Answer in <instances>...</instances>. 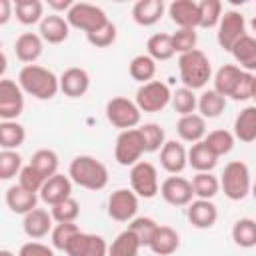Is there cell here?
I'll return each mask as SVG.
<instances>
[{
    "label": "cell",
    "mask_w": 256,
    "mask_h": 256,
    "mask_svg": "<svg viewBox=\"0 0 256 256\" xmlns=\"http://www.w3.org/2000/svg\"><path fill=\"white\" fill-rule=\"evenodd\" d=\"M130 76L140 82V84H146V82H152V78L156 76V60L150 58L148 54H138L130 60Z\"/></svg>",
    "instance_id": "38"
},
{
    "label": "cell",
    "mask_w": 256,
    "mask_h": 256,
    "mask_svg": "<svg viewBox=\"0 0 256 256\" xmlns=\"http://www.w3.org/2000/svg\"><path fill=\"white\" fill-rule=\"evenodd\" d=\"M176 132L184 142H190V144L202 142L206 138V118L196 112L180 116L176 122Z\"/></svg>",
    "instance_id": "22"
},
{
    "label": "cell",
    "mask_w": 256,
    "mask_h": 256,
    "mask_svg": "<svg viewBox=\"0 0 256 256\" xmlns=\"http://www.w3.org/2000/svg\"><path fill=\"white\" fill-rule=\"evenodd\" d=\"M158 226L160 224H156V220H152L148 216H136L128 224V228L136 234V238L140 240L142 246H150V240H152V236H154V232H156Z\"/></svg>",
    "instance_id": "46"
},
{
    "label": "cell",
    "mask_w": 256,
    "mask_h": 256,
    "mask_svg": "<svg viewBox=\"0 0 256 256\" xmlns=\"http://www.w3.org/2000/svg\"><path fill=\"white\" fill-rule=\"evenodd\" d=\"M90 88V76L84 68L72 66L60 74V92L68 98H80Z\"/></svg>",
    "instance_id": "16"
},
{
    "label": "cell",
    "mask_w": 256,
    "mask_h": 256,
    "mask_svg": "<svg viewBox=\"0 0 256 256\" xmlns=\"http://www.w3.org/2000/svg\"><path fill=\"white\" fill-rule=\"evenodd\" d=\"M42 50H44V40L36 32H24L16 38L14 52H16V58L24 64H34L42 56Z\"/></svg>",
    "instance_id": "20"
},
{
    "label": "cell",
    "mask_w": 256,
    "mask_h": 256,
    "mask_svg": "<svg viewBox=\"0 0 256 256\" xmlns=\"http://www.w3.org/2000/svg\"><path fill=\"white\" fill-rule=\"evenodd\" d=\"M232 240L240 248H254L256 246V220L238 218L232 226Z\"/></svg>",
    "instance_id": "36"
},
{
    "label": "cell",
    "mask_w": 256,
    "mask_h": 256,
    "mask_svg": "<svg viewBox=\"0 0 256 256\" xmlns=\"http://www.w3.org/2000/svg\"><path fill=\"white\" fill-rule=\"evenodd\" d=\"M236 64L246 72H256V36H242L230 50Z\"/></svg>",
    "instance_id": "28"
},
{
    "label": "cell",
    "mask_w": 256,
    "mask_h": 256,
    "mask_svg": "<svg viewBox=\"0 0 256 256\" xmlns=\"http://www.w3.org/2000/svg\"><path fill=\"white\" fill-rule=\"evenodd\" d=\"M134 102L138 104V108L142 112H160L172 102V92H170L168 84H164L160 80H152V82L140 84V88L136 90Z\"/></svg>",
    "instance_id": "8"
},
{
    "label": "cell",
    "mask_w": 256,
    "mask_h": 256,
    "mask_svg": "<svg viewBox=\"0 0 256 256\" xmlns=\"http://www.w3.org/2000/svg\"><path fill=\"white\" fill-rule=\"evenodd\" d=\"M80 232V228H78V224L76 222H60V224H56L54 228H52V232H50V238H52V246L56 248V250H66V246H68V242L76 236Z\"/></svg>",
    "instance_id": "44"
},
{
    "label": "cell",
    "mask_w": 256,
    "mask_h": 256,
    "mask_svg": "<svg viewBox=\"0 0 256 256\" xmlns=\"http://www.w3.org/2000/svg\"><path fill=\"white\" fill-rule=\"evenodd\" d=\"M234 138L240 142H254L256 140V104L246 106L234 120Z\"/></svg>",
    "instance_id": "29"
},
{
    "label": "cell",
    "mask_w": 256,
    "mask_h": 256,
    "mask_svg": "<svg viewBox=\"0 0 256 256\" xmlns=\"http://www.w3.org/2000/svg\"><path fill=\"white\" fill-rule=\"evenodd\" d=\"M190 182H192L194 196L202 200H212L220 192V180L212 172H196Z\"/></svg>",
    "instance_id": "35"
},
{
    "label": "cell",
    "mask_w": 256,
    "mask_h": 256,
    "mask_svg": "<svg viewBox=\"0 0 256 256\" xmlns=\"http://www.w3.org/2000/svg\"><path fill=\"white\" fill-rule=\"evenodd\" d=\"M250 30H252V32L256 34V16H254V18L250 20Z\"/></svg>",
    "instance_id": "54"
},
{
    "label": "cell",
    "mask_w": 256,
    "mask_h": 256,
    "mask_svg": "<svg viewBox=\"0 0 256 256\" xmlns=\"http://www.w3.org/2000/svg\"><path fill=\"white\" fill-rule=\"evenodd\" d=\"M144 152H146V144H144V136H142L140 128L122 130L118 134L116 144H114V158L120 166L132 168L136 162H140Z\"/></svg>",
    "instance_id": "6"
},
{
    "label": "cell",
    "mask_w": 256,
    "mask_h": 256,
    "mask_svg": "<svg viewBox=\"0 0 256 256\" xmlns=\"http://www.w3.org/2000/svg\"><path fill=\"white\" fill-rule=\"evenodd\" d=\"M198 8H200V28H214L220 24L222 18L220 0H202L198 2Z\"/></svg>",
    "instance_id": "43"
},
{
    "label": "cell",
    "mask_w": 256,
    "mask_h": 256,
    "mask_svg": "<svg viewBox=\"0 0 256 256\" xmlns=\"http://www.w3.org/2000/svg\"><path fill=\"white\" fill-rule=\"evenodd\" d=\"M72 196V180L70 176H64V174H54L52 178H48L40 190V200L46 202L48 206H54L66 198Z\"/></svg>",
    "instance_id": "18"
},
{
    "label": "cell",
    "mask_w": 256,
    "mask_h": 256,
    "mask_svg": "<svg viewBox=\"0 0 256 256\" xmlns=\"http://www.w3.org/2000/svg\"><path fill=\"white\" fill-rule=\"evenodd\" d=\"M166 6L162 0H138L132 6V18L138 26H154L162 14H164Z\"/></svg>",
    "instance_id": "27"
},
{
    "label": "cell",
    "mask_w": 256,
    "mask_h": 256,
    "mask_svg": "<svg viewBox=\"0 0 256 256\" xmlns=\"http://www.w3.org/2000/svg\"><path fill=\"white\" fill-rule=\"evenodd\" d=\"M22 156L16 150H2L0 152V178L10 180L22 170Z\"/></svg>",
    "instance_id": "47"
},
{
    "label": "cell",
    "mask_w": 256,
    "mask_h": 256,
    "mask_svg": "<svg viewBox=\"0 0 256 256\" xmlns=\"http://www.w3.org/2000/svg\"><path fill=\"white\" fill-rule=\"evenodd\" d=\"M196 42H198V36H196V30L192 28H178L172 34V46H174V52L178 54L196 50Z\"/></svg>",
    "instance_id": "48"
},
{
    "label": "cell",
    "mask_w": 256,
    "mask_h": 256,
    "mask_svg": "<svg viewBox=\"0 0 256 256\" xmlns=\"http://www.w3.org/2000/svg\"><path fill=\"white\" fill-rule=\"evenodd\" d=\"M68 32H70V24L60 14L44 16V20L40 22V30H38L42 40L48 44H62L68 38Z\"/></svg>",
    "instance_id": "23"
},
{
    "label": "cell",
    "mask_w": 256,
    "mask_h": 256,
    "mask_svg": "<svg viewBox=\"0 0 256 256\" xmlns=\"http://www.w3.org/2000/svg\"><path fill=\"white\" fill-rule=\"evenodd\" d=\"M24 110V90L10 78L0 80V118L16 120Z\"/></svg>",
    "instance_id": "12"
},
{
    "label": "cell",
    "mask_w": 256,
    "mask_h": 256,
    "mask_svg": "<svg viewBox=\"0 0 256 256\" xmlns=\"http://www.w3.org/2000/svg\"><path fill=\"white\" fill-rule=\"evenodd\" d=\"M0 256H16V254L10 252V250H0Z\"/></svg>",
    "instance_id": "55"
},
{
    "label": "cell",
    "mask_w": 256,
    "mask_h": 256,
    "mask_svg": "<svg viewBox=\"0 0 256 256\" xmlns=\"http://www.w3.org/2000/svg\"><path fill=\"white\" fill-rule=\"evenodd\" d=\"M26 130L16 120H2L0 122V146L2 150H16L24 144Z\"/></svg>",
    "instance_id": "32"
},
{
    "label": "cell",
    "mask_w": 256,
    "mask_h": 256,
    "mask_svg": "<svg viewBox=\"0 0 256 256\" xmlns=\"http://www.w3.org/2000/svg\"><path fill=\"white\" fill-rule=\"evenodd\" d=\"M44 182H46V178H44L32 164L24 166V168L20 170V174H18V184H20L22 188H26L28 192H36V194H40Z\"/></svg>",
    "instance_id": "49"
},
{
    "label": "cell",
    "mask_w": 256,
    "mask_h": 256,
    "mask_svg": "<svg viewBox=\"0 0 256 256\" xmlns=\"http://www.w3.org/2000/svg\"><path fill=\"white\" fill-rule=\"evenodd\" d=\"M168 16L178 28H200V8L194 0H174L168 6Z\"/></svg>",
    "instance_id": "15"
},
{
    "label": "cell",
    "mask_w": 256,
    "mask_h": 256,
    "mask_svg": "<svg viewBox=\"0 0 256 256\" xmlns=\"http://www.w3.org/2000/svg\"><path fill=\"white\" fill-rule=\"evenodd\" d=\"M36 204H38V194L36 192H28L20 184H14V186H10L6 190V206L14 214H28L34 208H38Z\"/></svg>",
    "instance_id": "24"
},
{
    "label": "cell",
    "mask_w": 256,
    "mask_h": 256,
    "mask_svg": "<svg viewBox=\"0 0 256 256\" xmlns=\"http://www.w3.org/2000/svg\"><path fill=\"white\" fill-rule=\"evenodd\" d=\"M66 20L72 28L82 30L86 34H90L110 22L106 12L100 6H94L88 2H74V6L66 12Z\"/></svg>",
    "instance_id": "5"
},
{
    "label": "cell",
    "mask_w": 256,
    "mask_h": 256,
    "mask_svg": "<svg viewBox=\"0 0 256 256\" xmlns=\"http://www.w3.org/2000/svg\"><path fill=\"white\" fill-rule=\"evenodd\" d=\"M140 248H142V244L136 238V234L130 228H126L108 246V256H138Z\"/></svg>",
    "instance_id": "31"
},
{
    "label": "cell",
    "mask_w": 256,
    "mask_h": 256,
    "mask_svg": "<svg viewBox=\"0 0 256 256\" xmlns=\"http://www.w3.org/2000/svg\"><path fill=\"white\" fill-rule=\"evenodd\" d=\"M226 108V98L222 94H218L214 88L212 90H204L198 98V110L200 116L204 118H218Z\"/></svg>",
    "instance_id": "39"
},
{
    "label": "cell",
    "mask_w": 256,
    "mask_h": 256,
    "mask_svg": "<svg viewBox=\"0 0 256 256\" xmlns=\"http://www.w3.org/2000/svg\"><path fill=\"white\" fill-rule=\"evenodd\" d=\"M178 246H180V234L172 226H158L148 248L156 256H170L178 250Z\"/></svg>",
    "instance_id": "26"
},
{
    "label": "cell",
    "mask_w": 256,
    "mask_h": 256,
    "mask_svg": "<svg viewBox=\"0 0 256 256\" xmlns=\"http://www.w3.org/2000/svg\"><path fill=\"white\" fill-rule=\"evenodd\" d=\"M50 214L58 224L60 222H76V218L80 216V204L70 196V198L50 206Z\"/></svg>",
    "instance_id": "45"
},
{
    "label": "cell",
    "mask_w": 256,
    "mask_h": 256,
    "mask_svg": "<svg viewBox=\"0 0 256 256\" xmlns=\"http://www.w3.org/2000/svg\"><path fill=\"white\" fill-rule=\"evenodd\" d=\"M140 132L144 136V144H146V152H158L162 150V146L166 144V134L164 128L156 122H146L140 126Z\"/></svg>",
    "instance_id": "42"
},
{
    "label": "cell",
    "mask_w": 256,
    "mask_h": 256,
    "mask_svg": "<svg viewBox=\"0 0 256 256\" xmlns=\"http://www.w3.org/2000/svg\"><path fill=\"white\" fill-rule=\"evenodd\" d=\"M252 98L256 100V76H254V90H252Z\"/></svg>",
    "instance_id": "57"
},
{
    "label": "cell",
    "mask_w": 256,
    "mask_h": 256,
    "mask_svg": "<svg viewBox=\"0 0 256 256\" xmlns=\"http://www.w3.org/2000/svg\"><path fill=\"white\" fill-rule=\"evenodd\" d=\"M30 164L48 180V178H52L54 174H58L60 158H58V154H56L54 150H50V148H40V150H36V152L32 154Z\"/></svg>",
    "instance_id": "37"
},
{
    "label": "cell",
    "mask_w": 256,
    "mask_h": 256,
    "mask_svg": "<svg viewBox=\"0 0 256 256\" xmlns=\"http://www.w3.org/2000/svg\"><path fill=\"white\" fill-rule=\"evenodd\" d=\"M218 164V156L206 146V142H196L188 150V166H192L196 172H212Z\"/></svg>",
    "instance_id": "30"
},
{
    "label": "cell",
    "mask_w": 256,
    "mask_h": 256,
    "mask_svg": "<svg viewBox=\"0 0 256 256\" xmlns=\"http://www.w3.org/2000/svg\"><path fill=\"white\" fill-rule=\"evenodd\" d=\"M160 166L170 174H180L188 166V150L176 140H166L160 150Z\"/></svg>",
    "instance_id": "19"
},
{
    "label": "cell",
    "mask_w": 256,
    "mask_h": 256,
    "mask_svg": "<svg viewBox=\"0 0 256 256\" xmlns=\"http://www.w3.org/2000/svg\"><path fill=\"white\" fill-rule=\"evenodd\" d=\"M68 256H108V244L98 234L78 232L64 250Z\"/></svg>",
    "instance_id": "14"
},
{
    "label": "cell",
    "mask_w": 256,
    "mask_h": 256,
    "mask_svg": "<svg viewBox=\"0 0 256 256\" xmlns=\"http://www.w3.org/2000/svg\"><path fill=\"white\" fill-rule=\"evenodd\" d=\"M68 176L74 184L86 190H102L108 184V168L94 156L80 154L72 158L68 166Z\"/></svg>",
    "instance_id": "2"
},
{
    "label": "cell",
    "mask_w": 256,
    "mask_h": 256,
    "mask_svg": "<svg viewBox=\"0 0 256 256\" xmlns=\"http://www.w3.org/2000/svg\"><path fill=\"white\" fill-rule=\"evenodd\" d=\"M178 72H180V80L186 88L190 90H200L208 84L210 76H212V66L208 56L202 50H192L186 54H180L178 58Z\"/></svg>",
    "instance_id": "3"
},
{
    "label": "cell",
    "mask_w": 256,
    "mask_h": 256,
    "mask_svg": "<svg viewBox=\"0 0 256 256\" xmlns=\"http://www.w3.org/2000/svg\"><path fill=\"white\" fill-rule=\"evenodd\" d=\"M242 74H244V70L240 66H236V64L220 66L216 70V74H214V90L218 94H222L224 98H228V96L232 98L234 90H236V86H238V82L242 78Z\"/></svg>",
    "instance_id": "25"
},
{
    "label": "cell",
    "mask_w": 256,
    "mask_h": 256,
    "mask_svg": "<svg viewBox=\"0 0 256 256\" xmlns=\"http://www.w3.org/2000/svg\"><path fill=\"white\" fill-rule=\"evenodd\" d=\"M86 40H88L94 48H106V46L114 44V40H116V26H114V22H108V24H104L102 28H98V30L86 34Z\"/></svg>",
    "instance_id": "50"
},
{
    "label": "cell",
    "mask_w": 256,
    "mask_h": 256,
    "mask_svg": "<svg viewBox=\"0 0 256 256\" xmlns=\"http://www.w3.org/2000/svg\"><path fill=\"white\" fill-rule=\"evenodd\" d=\"M14 14L20 24H40L44 20V4L40 0H16L14 2Z\"/></svg>",
    "instance_id": "33"
},
{
    "label": "cell",
    "mask_w": 256,
    "mask_h": 256,
    "mask_svg": "<svg viewBox=\"0 0 256 256\" xmlns=\"http://www.w3.org/2000/svg\"><path fill=\"white\" fill-rule=\"evenodd\" d=\"M186 216L190 220V224L194 228H200V230H206V228H212L218 220V208L212 200H192L188 204V210H186Z\"/></svg>",
    "instance_id": "17"
},
{
    "label": "cell",
    "mask_w": 256,
    "mask_h": 256,
    "mask_svg": "<svg viewBox=\"0 0 256 256\" xmlns=\"http://www.w3.org/2000/svg\"><path fill=\"white\" fill-rule=\"evenodd\" d=\"M246 36V20L240 12L236 10H226L220 18V24H218V32H216V40H218V46L226 52H230L234 48V44Z\"/></svg>",
    "instance_id": "10"
},
{
    "label": "cell",
    "mask_w": 256,
    "mask_h": 256,
    "mask_svg": "<svg viewBox=\"0 0 256 256\" xmlns=\"http://www.w3.org/2000/svg\"><path fill=\"white\" fill-rule=\"evenodd\" d=\"M160 196L170 204V206H188L194 198L192 182L186 180L184 176H168L160 184Z\"/></svg>",
    "instance_id": "13"
},
{
    "label": "cell",
    "mask_w": 256,
    "mask_h": 256,
    "mask_svg": "<svg viewBox=\"0 0 256 256\" xmlns=\"http://www.w3.org/2000/svg\"><path fill=\"white\" fill-rule=\"evenodd\" d=\"M138 212V196L130 188H118L108 196V216L116 222H132Z\"/></svg>",
    "instance_id": "11"
},
{
    "label": "cell",
    "mask_w": 256,
    "mask_h": 256,
    "mask_svg": "<svg viewBox=\"0 0 256 256\" xmlns=\"http://www.w3.org/2000/svg\"><path fill=\"white\" fill-rule=\"evenodd\" d=\"M250 194H252V196H254V200H256V182L252 184V192H250Z\"/></svg>",
    "instance_id": "56"
},
{
    "label": "cell",
    "mask_w": 256,
    "mask_h": 256,
    "mask_svg": "<svg viewBox=\"0 0 256 256\" xmlns=\"http://www.w3.org/2000/svg\"><path fill=\"white\" fill-rule=\"evenodd\" d=\"M234 132H228V130H212V132H208L206 134V138H204V142H206V146L220 158V156H224V154H228L232 148H234Z\"/></svg>",
    "instance_id": "40"
},
{
    "label": "cell",
    "mask_w": 256,
    "mask_h": 256,
    "mask_svg": "<svg viewBox=\"0 0 256 256\" xmlns=\"http://www.w3.org/2000/svg\"><path fill=\"white\" fill-rule=\"evenodd\" d=\"M48 6L54 10V14H58V12H68L74 6V2L72 0H48Z\"/></svg>",
    "instance_id": "53"
},
{
    "label": "cell",
    "mask_w": 256,
    "mask_h": 256,
    "mask_svg": "<svg viewBox=\"0 0 256 256\" xmlns=\"http://www.w3.org/2000/svg\"><path fill=\"white\" fill-rule=\"evenodd\" d=\"M18 84L24 94H30L38 100H50L60 90V76L40 64H26L18 72Z\"/></svg>",
    "instance_id": "1"
},
{
    "label": "cell",
    "mask_w": 256,
    "mask_h": 256,
    "mask_svg": "<svg viewBox=\"0 0 256 256\" xmlns=\"http://www.w3.org/2000/svg\"><path fill=\"white\" fill-rule=\"evenodd\" d=\"M220 188L226 198L230 200H244L252 192V180L250 170L244 162L232 160L224 166V172L220 176Z\"/></svg>",
    "instance_id": "4"
},
{
    "label": "cell",
    "mask_w": 256,
    "mask_h": 256,
    "mask_svg": "<svg viewBox=\"0 0 256 256\" xmlns=\"http://www.w3.org/2000/svg\"><path fill=\"white\" fill-rule=\"evenodd\" d=\"M130 186L138 198H154L160 192L156 166L148 160L136 162L130 168Z\"/></svg>",
    "instance_id": "9"
},
{
    "label": "cell",
    "mask_w": 256,
    "mask_h": 256,
    "mask_svg": "<svg viewBox=\"0 0 256 256\" xmlns=\"http://www.w3.org/2000/svg\"><path fill=\"white\" fill-rule=\"evenodd\" d=\"M146 52L156 62L158 60H170L176 54L174 46H172V34H164V32L152 34L148 38V42H146Z\"/></svg>",
    "instance_id": "34"
},
{
    "label": "cell",
    "mask_w": 256,
    "mask_h": 256,
    "mask_svg": "<svg viewBox=\"0 0 256 256\" xmlns=\"http://www.w3.org/2000/svg\"><path fill=\"white\" fill-rule=\"evenodd\" d=\"M18 256H54V250L42 242H26L20 246Z\"/></svg>",
    "instance_id": "51"
},
{
    "label": "cell",
    "mask_w": 256,
    "mask_h": 256,
    "mask_svg": "<svg viewBox=\"0 0 256 256\" xmlns=\"http://www.w3.org/2000/svg\"><path fill=\"white\" fill-rule=\"evenodd\" d=\"M170 104L180 116H186V114H194V110L198 108V98H196L194 90L182 86V88L172 92V102Z\"/></svg>",
    "instance_id": "41"
},
{
    "label": "cell",
    "mask_w": 256,
    "mask_h": 256,
    "mask_svg": "<svg viewBox=\"0 0 256 256\" xmlns=\"http://www.w3.org/2000/svg\"><path fill=\"white\" fill-rule=\"evenodd\" d=\"M52 214L44 208H34L32 212L24 214V220H22V228H24V234L32 240H40L44 238L48 232H52Z\"/></svg>",
    "instance_id": "21"
},
{
    "label": "cell",
    "mask_w": 256,
    "mask_h": 256,
    "mask_svg": "<svg viewBox=\"0 0 256 256\" xmlns=\"http://www.w3.org/2000/svg\"><path fill=\"white\" fill-rule=\"evenodd\" d=\"M12 10H14V2L10 0H0V24H6L12 16Z\"/></svg>",
    "instance_id": "52"
},
{
    "label": "cell",
    "mask_w": 256,
    "mask_h": 256,
    "mask_svg": "<svg viewBox=\"0 0 256 256\" xmlns=\"http://www.w3.org/2000/svg\"><path fill=\"white\" fill-rule=\"evenodd\" d=\"M140 116L142 110L138 108V104L124 96H114L106 102V118L114 128L132 130L140 124Z\"/></svg>",
    "instance_id": "7"
}]
</instances>
